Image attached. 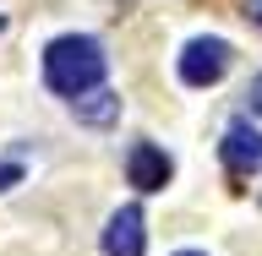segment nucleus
<instances>
[{"label":"nucleus","mask_w":262,"mask_h":256,"mask_svg":"<svg viewBox=\"0 0 262 256\" xmlns=\"http://www.w3.org/2000/svg\"><path fill=\"white\" fill-rule=\"evenodd\" d=\"M169 175H175V164H169V153H164L159 142H137L126 153V180L137 191H164Z\"/></svg>","instance_id":"39448f33"},{"label":"nucleus","mask_w":262,"mask_h":256,"mask_svg":"<svg viewBox=\"0 0 262 256\" xmlns=\"http://www.w3.org/2000/svg\"><path fill=\"white\" fill-rule=\"evenodd\" d=\"M142 251H147V218L137 202H126L104 224V256H142Z\"/></svg>","instance_id":"7ed1b4c3"},{"label":"nucleus","mask_w":262,"mask_h":256,"mask_svg":"<svg viewBox=\"0 0 262 256\" xmlns=\"http://www.w3.org/2000/svg\"><path fill=\"white\" fill-rule=\"evenodd\" d=\"M71 104H77V120H88V126H110L115 114H120V98L115 93H82V98H71Z\"/></svg>","instance_id":"423d86ee"},{"label":"nucleus","mask_w":262,"mask_h":256,"mask_svg":"<svg viewBox=\"0 0 262 256\" xmlns=\"http://www.w3.org/2000/svg\"><path fill=\"white\" fill-rule=\"evenodd\" d=\"M246 16H251V22H262V0H246Z\"/></svg>","instance_id":"1a4fd4ad"},{"label":"nucleus","mask_w":262,"mask_h":256,"mask_svg":"<svg viewBox=\"0 0 262 256\" xmlns=\"http://www.w3.org/2000/svg\"><path fill=\"white\" fill-rule=\"evenodd\" d=\"M16 180H22V164H0V191H11Z\"/></svg>","instance_id":"0eeeda50"},{"label":"nucleus","mask_w":262,"mask_h":256,"mask_svg":"<svg viewBox=\"0 0 262 256\" xmlns=\"http://www.w3.org/2000/svg\"><path fill=\"white\" fill-rule=\"evenodd\" d=\"M175 256H208V251H175Z\"/></svg>","instance_id":"9d476101"},{"label":"nucleus","mask_w":262,"mask_h":256,"mask_svg":"<svg viewBox=\"0 0 262 256\" xmlns=\"http://www.w3.org/2000/svg\"><path fill=\"white\" fill-rule=\"evenodd\" d=\"M246 98H251V109H257V114H262V77H257V82H251V93H246Z\"/></svg>","instance_id":"6e6552de"},{"label":"nucleus","mask_w":262,"mask_h":256,"mask_svg":"<svg viewBox=\"0 0 262 256\" xmlns=\"http://www.w3.org/2000/svg\"><path fill=\"white\" fill-rule=\"evenodd\" d=\"M229 60H235V49L224 38H191L180 49V82L186 87H213V82H224Z\"/></svg>","instance_id":"f03ea898"},{"label":"nucleus","mask_w":262,"mask_h":256,"mask_svg":"<svg viewBox=\"0 0 262 256\" xmlns=\"http://www.w3.org/2000/svg\"><path fill=\"white\" fill-rule=\"evenodd\" d=\"M104 71H110V60H104L98 38H88V33H66V38H55L44 49V82H49V93H60V98L93 93L104 82Z\"/></svg>","instance_id":"f257e3e1"},{"label":"nucleus","mask_w":262,"mask_h":256,"mask_svg":"<svg viewBox=\"0 0 262 256\" xmlns=\"http://www.w3.org/2000/svg\"><path fill=\"white\" fill-rule=\"evenodd\" d=\"M219 153H224V169H229L235 180H246V175H262V131H251L246 120H235V126L224 131Z\"/></svg>","instance_id":"20e7f679"}]
</instances>
